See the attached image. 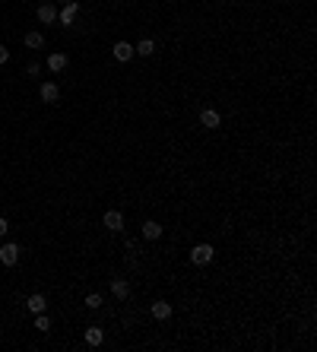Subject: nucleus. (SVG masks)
<instances>
[{
	"label": "nucleus",
	"mask_w": 317,
	"mask_h": 352,
	"mask_svg": "<svg viewBox=\"0 0 317 352\" xmlns=\"http://www.w3.org/2000/svg\"><path fill=\"white\" fill-rule=\"evenodd\" d=\"M0 264H4V267H16V264H20V245L7 242L4 248H0Z\"/></svg>",
	"instance_id": "1"
},
{
	"label": "nucleus",
	"mask_w": 317,
	"mask_h": 352,
	"mask_svg": "<svg viewBox=\"0 0 317 352\" xmlns=\"http://www.w3.org/2000/svg\"><path fill=\"white\" fill-rule=\"evenodd\" d=\"M213 254H216V251H213V245H197V248L191 251V261L203 267V264H210V261H213Z\"/></svg>",
	"instance_id": "2"
},
{
	"label": "nucleus",
	"mask_w": 317,
	"mask_h": 352,
	"mask_svg": "<svg viewBox=\"0 0 317 352\" xmlns=\"http://www.w3.org/2000/svg\"><path fill=\"white\" fill-rule=\"evenodd\" d=\"M39 96H42V102L54 105V102L61 99V89H58V83H42V86H39Z\"/></svg>",
	"instance_id": "3"
},
{
	"label": "nucleus",
	"mask_w": 317,
	"mask_h": 352,
	"mask_svg": "<svg viewBox=\"0 0 317 352\" xmlns=\"http://www.w3.org/2000/svg\"><path fill=\"white\" fill-rule=\"evenodd\" d=\"M105 229L124 232V213H121V210H108V213H105Z\"/></svg>",
	"instance_id": "4"
},
{
	"label": "nucleus",
	"mask_w": 317,
	"mask_h": 352,
	"mask_svg": "<svg viewBox=\"0 0 317 352\" xmlns=\"http://www.w3.org/2000/svg\"><path fill=\"white\" fill-rule=\"evenodd\" d=\"M200 124L207 127V131H216V127L222 124V118H219V111H213V108H203V111H200Z\"/></svg>",
	"instance_id": "5"
},
{
	"label": "nucleus",
	"mask_w": 317,
	"mask_h": 352,
	"mask_svg": "<svg viewBox=\"0 0 317 352\" xmlns=\"http://www.w3.org/2000/svg\"><path fill=\"white\" fill-rule=\"evenodd\" d=\"M77 16H80V4H77V0H70V4H64V10L58 13V20H61L64 26H70Z\"/></svg>",
	"instance_id": "6"
},
{
	"label": "nucleus",
	"mask_w": 317,
	"mask_h": 352,
	"mask_svg": "<svg viewBox=\"0 0 317 352\" xmlns=\"http://www.w3.org/2000/svg\"><path fill=\"white\" fill-rule=\"evenodd\" d=\"M111 54H115V61L127 64L130 58H134V45H130V42H118L115 48H111Z\"/></svg>",
	"instance_id": "7"
},
{
	"label": "nucleus",
	"mask_w": 317,
	"mask_h": 352,
	"mask_svg": "<svg viewBox=\"0 0 317 352\" xmlns=\"http://www.w3.org/2000/svg\"><path fill=\"white\" fill-rule=\"evenodd\" d=\"M26 308H29L32 314H45V308H48V299H45L42 292H35V295H29V299H26Z\"/></svg>",
	"instance_id": "8"
},
{
	"label": "nucleus",
	"mask_w": 317,
	"mask_h": 352,
	"mask_svg": "<svg viewBox=\"0 0 317 352\" xmlns=\"http://www.w3.org/2000/svg\"><path fill=\"white\" fill-rule=\"evenodd\" d=\"M35 16H39V23H45V26H51L54 20H58V10H54L51 4H42L39 10H35Z\"/></svg>",
	"instance_id": "9"
},
{
	"label": "nucleus",
	"mask_w": 317,
	"mask_h": 352,
	"mask_svg": "<svg viewBox=\"0 0 317 352\" xmlns=\"http://www.w3.org/2000/svg\"><path fill=\"white\" fill-rule=\"evenodd\" d=\"M143 238H146V242H156V238H162V226H159V222H153V219H146V222H143Z\"/></svg>",
	"instance_id": "10"
},
{
	"label": "nucleus",
	"mask_w": 317,
	"mask_h": 352,
	"mask_svg": "<svg viewBox=\"0 0 317 352\" xmlns=\"http://www.w3.org/2000/svg\"><path fill=\"white\" fill-rule=\"evenodd\" d=\"M111 295L124 302L127 295H130V283H127V280H111Z\"/></svg>",
	"instance_id": "11"
},
{
	"label": "nucleus",
	"mask_w": 317,
	"mask_h": 352,
	"mask_svg": "<svg viewBox=\"0 0 317 352\" xmlns=\"http://www.w3.org/2000/svg\"><path fill=\"white\" fill-rule=\"evenodd\" d=\"M153 318L156 321H169L172 318V305L169 302H153Z\"/></svg>",
	"instance_id": "12"
},
{
	"label": "nucleus",
	"mask_w": 317,
	"mask_h": 352,
	"mask_svg": "<svg viewBox=\"0 0 317 352\" xmlns=\"http://www.w3.org/2000/svg\"><path fill=\"white\" fill-rule=\"evenodd\" d=\"M86 343H89V346H102V343H105V330H102V327H89V330H86Z\"/></svg>",
	"instance_id": "13"
},
{
	"label": "nucleus",
	"mask_w": 317,
	"mask_h": 352,
	"mask_svg": "<svg viewBox=\"0 0 317 352\" xmlns=\"http://www.w3.org/2000/svg\"><path fill=\"white\" fill-rule=\"evenodd\" d=\"M134 54H140V58H149V54H156V42H153V39H143L140 45H134Z\"/></svg>",
	"instance_id": "14"
},
{
	"label": "nucleus",
	"mask_w": 317,
	"mask_h": 352,
	"mask_svg": "<svg viewBox=\"0 0 317 352\" xmlns=\"http://www.w3.org/2000/svg\"><path fill=\"white\" fill-rule=\"evenodd\" d=\"M26 48H32V51L45 48V35H42V32H29V35H26Z\"/></svg>",
	"instance_id": "15"
},
{
	"label": "nucleus",
	"mask_w": 317,
	"mask_h": 352,
	"mask_svg": "<svg viewBox=\"0 0 317 352\" xmlns=\"http://www.w3.org/2000/svg\"><path fill=\"white\" fill-rule=\"evenodd\" d=\"M64 67H67V54H51V58H48V70L61 73Z\"/></svg>",
	"instance_id": "16"
},
{
	"label": "nucleus",
	"mask_w": 317,
	"mask_h": 352,
	"mask_svg": "<svg viewBox=\"0 0 317 352\" xmlns=\"http://www.w3.org/2000/svg\"><path fill=\"white\" fill-rule=\"evenodd\" d=\"M86 308H89V311H99V308H102V295H99V292H89V295H86Z\"/></svg>",
	"instance_id": "17"
},
{
	"label": "nucleus",
	"mask_w": 317,
	"mask_h": 352,
	"mask_svg": "<svg viewBox=\"0 0 317 352\" xmlns=\"http://www.w3.org/2000/svg\"><path fill=\"white\" fill-rule=\"evenodd\" d=\"M35 330H51V321H48V314H39V318H35Z\"/></svg>",
	"instance_id": "18"
},
{
	"label": "nucleus",
	"mask_w": 317,
	"mask_h": 352,
	"mask_svg": "<svg viewBox=\"0 0 317 352\" xmlns=\"http://www.w3.org/2000/svg\"><path fill=\"white\" fill-rule=\"evenodd\" d=\"M26 73H29V77H39L42 67H39V64H29V67H26Z\"/></svg>",
	"instance_id": "19"
},
{
	"label": "nucleus",
	"mask_w": 317,
	"mask_h": 352,
	"mask_svg": "<svg viewBox=\"0 0 317 352\" xmlns=\"http://www.w3.org/2000/svg\"><path fill=\"white\" fill-rule=\"evenodd\" d=\"M7 61H10V48L0 45V64H7Z\"/></svg>",
	"instance_id": "20"
},
{
	"label": "nucleus",
	"mask_w": 317,
	"mask_h": 352,
	"mask_svg": "<svg viewBox=\"0 0 317 352\" xmlns=\"http://www.w3.org/2000/svg\"><path fill=\"white\" fill-rule=\"evenodd\" d=\"M7 232H10V226H7V219H4V216H0V238H4Z\"/></svg>",
	"instance_id": "21"
},
{
	"label": "nucleus",
	"mask_w": 317,
	"mask_h": 352,
	"mask_svg": "<svg viewBox=\"0 0 317 352\" xmlns=\"http://www.w3.org/2000/svg\"><path fill=\"white\" fill-rule=\"evenodd\" d=\"M64 4H70V0H64Z\"/></svg>",
	"instance_id": "22"
}]
</instances>
